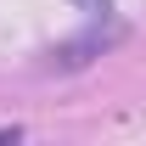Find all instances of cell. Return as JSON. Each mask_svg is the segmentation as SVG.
<instances>
[{
	"instance_id": "1",
	"label": "cell",
	"mask_w": 146,
	"mask_h": 146,
	"mask_svg": "<svg viewBox=\"0 0 146 146\" xmlns=\"http://www.w3.org/2000/svg\"><path fill=\"white\" fill-rule=\"evenodd\" d=\"M112 45H118V28L101 23V28H84L79 39H62V45L45 56V68H51V73H79V68H90L101 51H112Z\"/></svg>"
},
{
	"instance_id": "2",
	"label": "cell",
	"mask_w": 146,
	"mask_h": 146,
	"mask_svg": "<svg viewBox=\"0 0 146 146\" xmlns=\"http://www.w3.org/2000/svg\"><path fill=\"white\" fill-rule=\"evenodd\" d=\"M79 6H84V11H101V17L112 11V0H79Z\"/></svg>"
}]
</instances>
